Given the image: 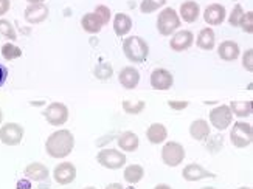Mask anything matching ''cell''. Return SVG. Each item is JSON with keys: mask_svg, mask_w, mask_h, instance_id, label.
I'll return each mask as SVG.
<instances>
[{"mask_svg": "<svg viewBox=\"0 0 253 189\" xmlns=\"http://www.w3.org/2000/svg\"><path fill=\"white\" fill-rule=\"evenodd\" d=\"M11 8V0H0V17L5 16Z\"/></svg>", "mask_w": 253, "mask_h": 189, "instance_id": "obj_38", "label": "cell"}, {"mask_svg": "<svg viewBox=\"0 0 253 189\" xmlns=\"http://www.w3.org/2000/svg\"><path fill=\"white\" fill-rule=\"evenodd\" d=\"M214 42H216V35L211 28H202L199 31V35H197V39H196V45L199 47L201 50H205V51H210L214 48Z\"/></svg>", "mask_w": 253, "mask_h": 189, "instance_id": "obj_22", "label": "cell"}, {"mask_svg": "<svg viewBox=\"0 0 253 189\" xmlns=\"http://www.w3.org/2000/svg\"><path fill=\"white\" fill-rule=\"evenodd\" d=\"M28 3H43L45 0H27Z\"/></svg>", "mask_w": 253, "mask_h": 189, "instance_id": "obj_43", "label": "cell"}, {"mask_svg": "<svg viewBox=\"0 0 253 189\" xmlns=\"http://www.w3.org/2000/svg\"><path fill=\"white\" fill-rule=\"evenodd\" d=\"M138 144H140L138 135L130 130L123 132L122 135L118 137V146L125 152H135L138 149Z\"/></svg>", "mask_w": 253, "mask_h": 189, "instance_id": "obj_21", "label": "cell"}, {"mask_svg": "<svg viewBox=\"0 0 253 189\" xmlns=\"http://www.w3.org/2000/svg\"><path fill=\"white\" fill-rule=\"evenodd\" d=\"M96 161L106 169H120L126 164V155L117 149H103L98 152Z\"/></svg>", "mask_w": 253, "mask_h": 189, "instance_id": "obj_6", "label": "cell"}, {"mask_svg": "<svg viewBox=\"0 0 253 189\" xmlns=\"http://www.w3.org/2000/svg\"><path fill=\"white\" fill-rule=\"evenodd\" d=\"M93 13H95L98 17H100L103 27L107 25V24H109V20H111V8L106 6V5H98V6H95V11H93Z\"/></svg>", "mask_w": 253, "mask_h": 189, "instance_id": "obj_34", "label": "cell"}, {"mask_svg": "<svg viewBox=\"0 0 253 189\" xmlns=\"http://www.w3.org/2000/svg\"><path fill=\"white\" fill-rule=\"evenodd\" d=\"M239 27L243 28V31L247 33V35H252V33H253V13H252V11L244 13L243 19H241Z\"/></svg>", "mask_w": 253, "mask_h": 189, "instance_id": "obj_35", "label": "cell"}, {"mask_svg": "<svg viewBox=\"0 0 253 189\" xmlns=\"http://www.w3.org/2000/svg\"><path fill=\"white\" fill-rule=\"evenodd\" d=\"M84 189H96V188H93V186H89V188H84Z\"/></svg>", "mask_w": 253, "mask_h": 189, "instance_id": "obj_46", "label": "cell"}, {"mask_svg": "<svg viewBox=\"0 0 253 189\" xmlns=\"http://www.w3.org/2000/svg\"><path fill=\"white\" fill-rule=\"evenodd\" d=\"M43 116H45L48 124L59 127L69 121V109L64 103H51L43 110Z\"/></svg>", "mask_w": 253, "mask_h": 189, "instance_id": "obj_7", "label": "cell"}, {"mask_svg": "<svg viewBox=\"0 0 253 189\" xmlns=\"http://www.w3.org/2000/svg\"><path fill=\"white\" fill-rule=\"evenodd\" d=\"M230 140H232L233 146L244 149L249 148L253 140V127L250 123H244V121H236L233 124V129L230 132Z\"/></svg>", "mask_w": 253, "mask_h": 189, "instance_id": "obj_4", "label": "cell"}, {"mask_svg": "<svg viewBox=\"0 0 253 189\" xmlns=\"http://www.w3.org/2000/svg\"><path fill=\"white\" fill-rule=\"evenodd\" d=\"M123 53L132 64H141L148 59L149 45L148 42L140 36H129L123 42Z\"/></svg>", "mask_w": 253, "mask_h": 189, "instance_id": "obj_2", "label": "cell"}, {"mask_svg": "<svg viewBox=\"0 0 253 189\" xmlns=\"http://www.w3.org/2000/svg\"><path fill=\"white\" fill-rule=\"evenodd\" d=\"M25 177L30 180H35V182H43L48 179V169L45 164L42 163H31L25 168Z\"/></svg>", "mask_w": 253, "mask_h": 189, "instance_id": "obj_20", "label": "cell"}, {"mask_svg": "<svg viewBox=\"0 0 253 189\" xmlns=\"http://www.w3.org/2000/svg\"><path fill=\"white\" fill-rule=\"evenodd\" d=\"M174 84V76L165 69H156L151 73V85L156 90H169Z\"/></svg>", "mask_w": 253, "mask_h": 189, "instance_id": "obj_13", "label": "cell"}, {"mask_svg": "<svg viewBox=\"0 0 253 189\" xmlns=\"http://www.w3.org/2000/svg\"><path fill=\"white\" fill-rule=\"evenodd\" d=\"M132 30V19L125 13H117L114 17V31L117 36H126Z\"/></svg>", "mask_w": 253, "mask_h": 189, "instance_id": "obj_24", "label": "cell"}, {"mask_svg": "<svg viewBox=\"0 0 253 189\" xmlns=\"http://www.w3.org/2000/svg\"><path fill=\"white\" fill-rule=\"evenodd\" d=\"M182 20L172 8H163L157 17V30L162 36H171L175 30H179Z\"/></svg>", "mask_w": 253, "mask_h": 189, "instance_id": "obj_3", "label": "cell"}, {"mask_svg": "<svg viewBox=\"0 0 253 189\" xmlns=\"http://www.w3.org/2000/svg\"><path fill=\"white\" fill-rule=\"evenodd\" d=\"M202 189H216V188H213V186H205V188H202Z\"/></svg>", "mask_w": 253, "mask_h": 189, "instance_id": "obj_45", "label": "cell"}, {"mask_svg": "<svg viewBox=\"0 0 253 189\" xmlns=\"http://www.w3.org/2000/svg\"><path fill=\"white\" fill-rule=\"evenodd\" d=\"M93 75H95L100 81H107L109 77H111V76L114 75L112 65H111V64H107V62H103V64H100V65L96 67L95 72H93Z\"/></svg>", "mask_w": 253, "mask_h": 189, "instance_id": "obj_31", "label": "cell"}, {"mask_svg": "<svg viewBox=\"0 0 253 189\" xmlns=\"http://www.w3.org/2000/svg\"><path fill=\"white\" fill-rule=\"evenodd\" d=\"M238 189H250V188H246V186H243V188H238Z\"/></svg>", "mask_w": 253, "mask_h": 189, "instance_id": "obj_47", "label": "cell"}, {"mask_svg": "<svg viewBox=\"0 0 253 189\" xmlns=\"http://www.w3.org/2000/svg\"><path fill=\"white\" fill-rule=\"evenodd\" d=\"M167 137H168V130L162 123H154L146 130V138L151 144H160L167 140Z\"/></svg>", "mask_w": 253, "mask_h": 189, "instance_id": "obj_23", "label": "cell"}, {"mask_svg": "<svg viewBox=\"0 0 253 189\" xmlns=\"http://www.w3.org/2000/svg\"><path fill=\"white\" fill-rule=\"evenodd\" d=\"M118 81L125 88L132 90V88H135L140 82V73L135 67H130V65L125 67V69L118 75Z\"/></svg>", "mask_w": 253, "mask_h": 189, "instance_id": "obj_16", "label": "cell"}, {"mask_svg": "<svg viewBox=\"0 0 253 189\" xmlns=\"http://www.w3.org/2000/svg\"><path fill=\"white\" fill-rule=\"evenodd\" d=\"M194 42V35L190 30H182L179 33H174L171 42H169V47L174 51H185L188 50Z\"/></svg>", "mask_w": 253, "mask_h": 189, "instance_id": "obj_15", "label": "cell"}, {"mask_svg": "<svg viewBox=\"0 0 253 189\" xmlns=\"http://www.w3.org/2000/svg\"><path fill=\"white\" fill-rule=\"evenodd\" d=\"M239 45L235 40H224L221 42V45L217 47V54L222 61L232 62L239 58Z\"/></svg>", "mask_w": 253, "mask_h": 189, "instance_id": "obj_17", "label": "cell"}, {"mask_svg": "<svg viewBox=\"0 0 253 189\" xmlns=\"http://www.w3.org/2000/svg\"><path fill=\"white\" fill-rule=\"evenodd\" d=\"M225 17H227V9L221 3L208 5L205 8V11H204V20L207 22L208 25H211V27L221 25L222 22L225 20Z\"/></svg>", "mask_w": 253, "mask_h": 189, "instance_id": "obj_12", "label": "cell"}, {"mask_svg": "<svg viewBox=\"0 0 253 189\" xmlns=\"http://www.w3.org/2000/svg\"><path fill=\"white\" fill-rule=\"evenodd\" d=\"M244 13H246L244 8L241 6L239 3H236V5H235V8L232 9V13H230V17H228V24H230V27H233V28L239 27L241 19H243Z\"/></svg>", "mask_w": 253, "mask_h": 189, "instance_id": "obj_33", "label": "cell"}, {"mask_svg": "<svg viewBox=\"0 0 253 189\" xmlns=\"http://www.w3.org/2000/svg\"><path fill=\"white\" fill-rule=\"evenodd\" d=\"M48 14H50V9L45 3H30L25 8L24 17L28 24L38 25V24H42L43 20H47Z\"/></svg>", "mask_w": 253, "mask_h": 189, "instance_id": "obj_10", "label": "cell"}, {"mask_svg": "<svg viewBox=\"0 0 253 189\" xmlns=\"http://www.w3.org/2000/svg\"><path fill=\"white\" fill-rule=\"evenodd\" d=\"M2 56L6 59V61H14L17 58L22 56V50L14 45V43H5V45H2Z\"/></svg>", "mask_w": 253, "mask_h": 189, "instance_id": "obj_29", "label": "cell"}, {"mask_svg": "<svg viewBox=\"0 0 253 189\" xmlns=\"http://www.w3.org/2000/svg\"><path fill=\"white\" fill-rule=\"evenodd\" d=\"M75 148V137L67 129H61L53 132L45 141V152L51 158L69 157Z\"/></svg>", "mask_w": 253, "mask_h": 189, "instance_id": "obj_1", "label": "cell"}, {"mask_svg": "<svg viewBox=\"0 0 253 189\" xmlns=\"http://www.w3.org/2000/svg\"><path fill=\"white\" fill-rule=\"evenodd\" d=\"M165 5H167V0H141L140 11L143 14H152L159 8H163Z\"/></svg>", "mask_w": 253, "mask_h": 189, "instance_id": "obj_28", "label": "cell"}, {"mask_svg": "<svg viewBox=\"0 0 253 189\" xmlns=\"http://www.w3.org/2000/svg\"><path fill=\"white\" fill-rule=\"evenodd\" d=\"M2 119H3V113H2V109H0V124H2Z\"/></svg>", "mask_w": 253, "mask_h": 189, "instance_id": "obj_44", "label": "cell"}, {"mask_svg": "<svg viewBox=\"0 0 253 189\" xmlns=\"http://www.w3.org/2000/svg\"><path fill=\"white\" fill-rule=\"evenodd\" d=\"M183 158H185V149L180 143L168 141L167 144H163L162 160L167 166H169V168H175V166H179L183 161Z\"/></svg>", "mask_w": 253, "mask_h": 189, "instance_id": "obj_5", "label": "cell"}, {"mask_svg": "<svg viewBox=\"0 0 253 189\" xmlns=\"http://www.w3.org/2000/svg\"><path fill=\"white\" fill-rule=\"evenodd\" d=\"M53 179L59 185H70L72 182H75L76 179V168L73 163L64 161L61 164H58L53 171Z\"/></svg>", "mask_w": 253, "mask_h": 189, "instance_id": "obj_11", "label": "cell"}, {"mask_svg": "<svg viewBox=\"0 0 253 189\" xmlns=\"http://www.w3.org/2000/svg\"><path fill=\"white\" fill-rule=\"evenodd\" d=\"M168 106L174 110H183L190 106L188 101H168Z\"/></svg>", "mask_w": 253, "mask_h": 189, "instance_id": "obj_37", "label": "cell"}, {"mask_svg": "<svg viewBox=\"0 0 253 189\" xmlns=\"http://www.w3.org/2000/svg\"><path fill=\"white\" fill-rule=\"evenodd\" d=\"M81 27L84 28L85 33H90V35H96V33L101 31L103 24H101L100 17H98L95 13H87L81 19Z\"/></svg>", "mask_w": 253, "mask_h": 189, "instance_id": "obj_25", "label": "cell"}, {"mask_svg": "<svg viewBox=\"0 0 253 189\" xmlns=\"http://www.w3.org/2000/svg\"><path fill=\"white\" fill-rule=\"evenodd\" d=\"M129 189H132V188H129Z\"/></svg>", "mask_w": 253, "mask_h": 189, "instance_id": "obj_48", "label": "cell"}, {"mask_svg": "<svg viewBox=\"0 0 253 189\" xmlns=\"http://www.w3.org/2000/svg\"><path fill=\"white\" fill-rule=\"evenodd\" d=\"M208 118H210V124L221 132L225 130L230 124L233 123V113H232V110H230V107L225 104H221V106L211 109Z\"/></svg>", "mask_w": 253, "mask_h": 189, "instance_id": "obj_8", "label": "cell"}, {"mask_svg": "<svg viewBox=\"0 0 253 189\" xmlns=\"http://www.w3.org/2000/svg\"><path fill=\"white\" fill-rule=\"evenodd\" d=\"M154 189H171V186H168V185H165V183H160V185H157Z\"/></svg>", "mask_w": 253, "mask_h": 189, "instance_id": "obj_42", "label": "cell"}, {"mask_svg": "<svg viewBox=\"0 0 253 189\" xmlns=\"http://www.w3.org/2000/svg\"><path fill=\"white\" fill-rule=\"evenodd\" d=\"M182 177H183V180H186V182H197V180H202V179H208V177L213 179V177H216V175L213 172H210L208 169H205L204 166L191 163V164H186L183 168Z\"/></svg>", "mask_w": 253, "mask_h": 189, "instance_id": "obj_14", "label": "cell"}, {"mask_svg": "<svg viewBox=\"0 0 253 189\" xmlns=\"http://www.w3.org/2000/svg\"><path fill=\"white\" fill-rule=\"evenodd\" d=\"M30 188H31V185H30L28 180H20L17 183V189H30Z\"/></svg>", "mask_w": 253, "mask_h": 189, "instance_id": "obj_40", "label": "cell"}, {"mask_svg": "<svg viewBox=\"0 0 253 189\" xmlns=\"http://www.w3.org/2000/svg\"><path fill=\"white\" fill-rule=\"evenodd\" d=\"M6 77H8V70L5 69L3 65H0V87H2L6 81Z\"/></svg>", "mask_w": 253, "mask_h": 189, "instance_id": "obj_39", "label": "cell"}, {"mask_svg": "<svg viewBox=\"0 0 253 189\" xmlns=\"http://www.w3.org/2000/svg\"><path fill=\"white\" fill-rule=\"evenodd\" d=\"M243 67L247 72H253V50L249 48L243 54Z\"/></svg>", "mask_w": 253, "mask_h": 189, "instance_id": "obj_36", "label": "cell"}, {"mask_svg": "<svg viewBox=\"0 0 253 189\" xmlns=\"http://www.w3.org/2000/svg\"><path fill=\"white\" fill-rule=\"evenodd\" d=\"M210 124L207 119H194L190 124V135L196 141H204L210 137Z\"/></svg>", "mask_w": 253, "mask_h": 189, "instance_id": "obj_19", "label": "cell"}, {"mask_svg": "<svg viewBox=\"0 0 253 189\" xmlns=\"http://www.w3.org/2000/svg\"><path fill=\"white\" fill-rule=\"evenodd\" d=\"M0 35L5 36L6 39L9 40H16L17 39V33H16V28L13 27L9 20L6 19H0Z\"/></svg>", "mask_w": 253, "mask_h": 189, "instance_id": "obj_30", "label": "cell"}, {"mask_svg": "<svg viewBox=\"0 0 253 189\" xmlns=\"http://www.w3.org/2000/svg\"><path fill=\"white\" fill-rule=\"evenodd\" d=\"M106 189H125L120 183H111V185H107Z\"/></svg>", "mask_w": 253, "mask_h": 189, "instance_id": "obj_41", "label": "cell"}, {"mask_svg": "<svg viewBox=\"0 0 253 189\" xmlns=\"http://www.w3.org/2000/svg\"><path fill=\"white\" fill-rule=\"evenodd\" d=\"M228 107H230V110H232V113H235L238 118L250 116L253 112V103L252 101H232Z\"/></svg>", "mask_w": 253, "mask_h": 189, "instance_id": "obj_27", "label": "cell"}, {"mask_svg": "<svg viewBox=\"0 0 253 189\" xmlns=\"http://www.w3.org/2000/svg\"><path fill=\"white\" fill-rule=\"evenodd\" d=\"M201 14V6L197 2H194V0H186V2H183L180 5V19L183 22H186V24H193V22L197 20V17H199Z\"/></svg>", "mask_w": 253, "mask_h": 189, "instance_id": "obj_18", "label": "cell"}, {"mask_svg": "<svg viewBox=\"0 0 253 189\" xmlns=\"http://www.w3.org/2000/svg\"><path fill=\"white\" fill-rule=\"evenodd\" d=\"M24 127L17 123H6L0 127V141L6 146H17L24 138Z\"/></svg>", "mask_w": 253, "mask_h": 189, "instance_id": "obj_9", "label": "cell"}, {"mask_svg": "<svg viewBox=\"0 0 253 189\" xmlns=\"http://www.w3.org/2000/svg\"><path fill=\"white\" fill-rule=\"evenodd\" d=\"M125 182H127L129 185H135L138 182H141V179L145 177V169L140 164H129L125 169Z\"/></svg>", "mask_w": 253, "mask_h": 189, "instance_id": "obj_26", "label": "cell"}, {"mask_svg": "<svg viewBox=\"0 0 253 189\" xmlns=\"http://www.w3.org/2000/svg\"><path fill=\"white\" fill-rule=\"evenodd\" d=\"M146 107V103L145 101H135V103H132V101H123V110L126 113L129 115H138L140 112H143V109Z\"/></svg>", "mask_w": 253, "mask_h": 189, "instance_id": "obj_32", "label": "cell"}]
</instances>
